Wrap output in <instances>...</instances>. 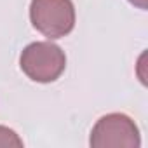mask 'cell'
<instances>
[{"label":"cell","mask_w":148,"mask_h":148,"mask_svg":"<svg viewBox=\"0 0 148 148\" xmlns=\"http://www.w3.org/2000/svg\"><path fill=\"white\" fill-rule=\"evenodd\" d=\"M23 73L40 84L54 82L66 68L64 51L52 42H33L26 45L19 58Z\"/></svg>","instance_id":"obj_1"},{"label":"cell","mask_w":148,"mask_h":148,"mask_svg":"<svg viewBox=\"0 0 148 148\" xmlns=\"http://www.w3.org/2000/svg\"><path fill=\"white\" fill-rule=\"evenodd\" d=\"M30 19L49 40L63 38L75 28V5L71 0H32Z\"/></svg>","instance_id":"obj_2"},{"label":"cell","mask_w":148,"mask_h":148,"mask_svg":"<svg viewBox=\"0 0 148 148\" xmlns=\"http://www.w3.org/2000/svg\"><path fill=\"white\" fill-rule=\"evenodd\" d=\"M89 145L92 148H138L141 146V136L131 117L108 113L92 127Z\"/></svg>","instance_id":"obj_3"},{"label":"cell","mask_w":148,"mask_h":148,"mask_svg":"<svg viewBox=\"0 0 148 148\" xmlns=\"http://www.w3.org/2000/svg\"><path fill=\"white\" fill-rule=\"evenodd\" d=\"M0 146H23V139L16 134V131L0 125Z\"/></svg>","instance_id":"obj_4"},{"label":"cell","mask_w":148,"mask_h":148,"mask_svg":"<svg viewBox=\"0 0 148 148\" xmlns=\"http://www.w3.org/2000/svg\"><path fill=\"white\" fill-rule=\"evenodd\" d=\"M129 2L132 4V5H136V7H139V9H146V0H129Z\"/></svg>","instance_id":"obj_5"}]
</instances>
